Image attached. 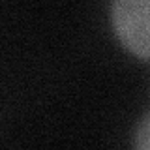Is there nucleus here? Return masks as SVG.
<instances>
[{"label":"nucleus","mask_w":150,"mask_h":150,"mask_svg":"<svg viewBox=\"0 0 150 150\" xmlns=\"http://www.w3.org/2000/svg\"><path fill=\"white\" fill-rule=\"evenodd\" d=\"M111 26L128 53L150 60V0H112Z\"/></svg>","instance_id":"nucleus-1"},{"label":"nucleus","mask_w":150,"mask_h":150,"mask_svg":"<svg viewBox=\"0 0 150 150\" xmlns=\"http://www.w3.org/2000/svg\"><path fill=\"white\" fill-rule=\"evenodd\" d=\"M133 146L135 148H150V111L143 116L139 126L133 131Z\"/></svg>","instance_id":"nucleus-2"}]
</instances>
